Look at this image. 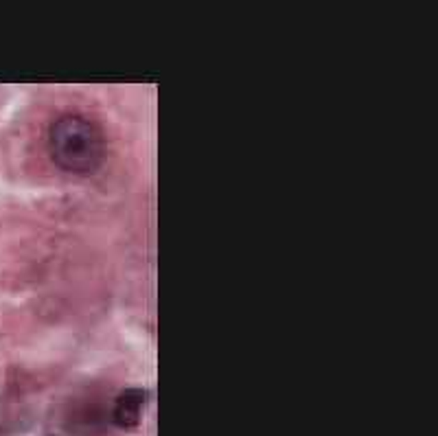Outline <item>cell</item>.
Wrapping results in <instances>:
<instances>
[{
	"label": "cell",
	"instance_id": "1",
	"mask_svg": "<svg viewBox=\"0 0 438 436\" xmlns=\"http://www.w3.org/2000/svg\"><path fill=\"white\" fill-rule=\"evenodd\" d=\"M48 154L57 169L71 175H90L105 158L101 127L84 115H61L48 130Z\"/></svg>",
	"mask_w": 438,
	"mask_h": 436
},
{
	"label": "cell",
	"instance_id": "2",
	"mask_svg": "<svg viewBox=\"0 0 438 436\" xmlns=\"http://www.w3.org/2000/svg\"><path fill=\"white\" fill-rule=\"evenodd\" d=\"M143 406H145V391H138V388L125 391L117 399L115 423L123 430L136 428L138 421H140V414H143Z\"/></svg>",
	"mask_w": 438,
	"mask_h": 436
}]
</instances>
